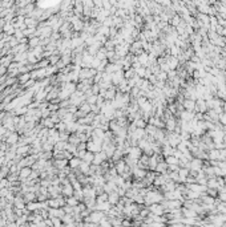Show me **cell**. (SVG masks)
<instances>
[{"label":"cell","instance_id":"cell-17","mask_svg":"<svg viewBox=\"0 0 226 227\" xmlns=\"http://www.w3.org/2000/svg\"><path fill=\"white\" fill-rule=\"evenodd\" d=\"M17 141H19V133H17V132H11L10 136H8L7 140H6V144L15 145V144H17Z\"/></svg>","mask_w":226,"mask_h":227},{"label":"cell","instance_id":"cell-39","mask_svg":"<svg viewBox=\"0 0 226 227\" xmlns=\"http://www.w3.org/2000/svg\"><path fill=\"white\" fill-rule=\"evenodd\" d=\"M39 44H40V41H39V39H31L29 40V43H28V47H31V48H36V47H39Z\"/></svg>","mask_w":226,"mask_h":227},{"label":"cell","instance_id":"cell-12","mask_svg":"<svg viewBox=\"0 0 226 227\" xmlns=\"http://www.w3.org/2000/svg\"><path fill=\"white\" fill-rule=\"evenodd\" d=\"M73 191H75V189H73V186H72V183H70V181H69V182H66V183L63 185L61 194H63L64 197H70V195H73Z\"/></svg>","mask_w":226,"mask_h":227},{"label":"cell","instance_id":"cell-11","mask_svg":"<svg viewBox=\"0 0 226 227\" xmlns=\"http://www.w3.org/2000/svg\"><path fill=\"white\" fill-rule=\"evenodd\" d=\"M141 154H143V150H141L139 148V145H137V146H130V149L128 151L126 155H129V157L134 158V159H139L141 157Z\"/></svg>","mask_w":226,"mask_h":227},{"label":"cell","instance_id":"cell-33","mask_svg":"<svg viewBox=\"0 0 226 227\" xmlns=\"http://www.w3.org/2000/svg\"><path fill=\"white\" fill-rule=\"evenodd\" d=\"M79 109H80V110H81V112H84V113H85V114H88V113H91V105H89V104H88V102H87V101H84V102H83V104H81V105H80V106H79Z\"/></svg>","mask_w":226,"mask_h":227},{"label":"cell","instance_id":"cell-35","mask_svg":"<svg viewBox=\"0 0 226 227\" xmlns=\"http://www.w3.org/2000/svg\"><path fill=\"white\" fill-rule=\"evenodd\" d=\"M148 68L152 70V73L153 74H158L160 72H161V66L158 65V63H156V64H152V65H149Z\"/></svg>","mask_w":226,"mask_h":227},{"label":"cell","instance_id":"cell-36","mask_svg":"<svg viewBox=\"0 0 226 227\" xmlns=\"http://www.w3.org/2000/svg\"><path fill=\"white\" fill-rule=\"evenodd\" d=\"M97 96H99V95H93V93H92V95H88V96H87V99H85V101H87V102H88V104H89V105H93V104H96Z\"/></svg>","mask_w":226,"mask_h":227},{"label":"cell","instance_id":"cell-22","mask_svg":"<svg viewBox=\"0 0 226 227\" xmlns=\"http://www.w3.org/2000/svg\"><path fill=\"white\" fill-rule=\"evenodd\" d=\"M89 169H91V163H88L85 161H81V163H80L79 166V170L83 173V174H89Z\"/></svg>","mask_w":226,"mask_h":227},{"label":"cell","instance_id":"cell-38","mask_svg":"<svg viewBox=\"0 0 226 227\" xmlns=\"http://www.w3.org/2000/svg\"><path fill=\"white\" fill-rule=\"evenodd\" d=\"M157 78L160 80V81H168V72H164V70H161V72L157 74Z\"/></svg>","mask_w":226,"mask_h":227},{"label":"cell","instance_id":"cell-1","mask_svg":"<svg viewBox=\"0 0 226 227\" xmlns=\"http://www.w3.org/2000/svg\"><path fill=\"white\" fill-rule=\"evenodd\" d=\"M144 203L146 204V206H149V204L152 203H160L162 202L164 199V193H161L158 189H150L148 193H146L144 195Z\"/></svg>","mask_w":226,"mask_h":227},{"label":"cell","instance_id":"cell-21","mask_svg":"<svg viewBox=\"0 0 226 227\" xmlns=\"http://www.w3.org/2000/svg\"><path fill=\"white\" fill-rule=\"evenodd\" d=\"M23 198H24L25 203L33 202V201H36V193H33V191H27V193L23 194Z\"/></svg>","mask_w":226,"mask_h":227},{"label":"cell","instance_id":"cell-34","mask_svg":"<svg viewBox=\"0 0 226 227\" xmlns=\"http://www.w3.org/2000/svg\"><path fill=\"white\" fill-rule=\"evenodd\" d=\"M136 74V70H134V68H129V69H126V70H124V77H125L126 80H129V78H132L133 76Z\"/></svg>","mask_w":226,"mask_h":227},{"label":"cell","instance_id":"cell-14","mask_svg":"<svg viewBox=\"0 0 226 227\" xmlns=\"http://www.w3.org/2000/svg\"><path fill=\"white\" fill-rule=\"evenodd\" d=\"M120 194L117 193L116 190H113V191H110V193H108V201L110 202V204H117L118 203V201H120Z\"/></svg>","mask_w":226,"mask_h":227},{"label":"cell","instance_id":"cell-42","mask_svg":"<svg viewBox=\"0 0 226 227\" xmlns=\"http://www.w3.org/2000/svg\"><path fill=\"white\" fill-rule=\"evenodd\" d=\"M176 76H177V69H170L169 72H168V80L174 78Z\"/></svg>","mask_w":226,"mask_h":227},{"label":"cell","instance_id":"cell-24","mask_svg":"<svg viewBox=\"0 0 226 227\" xmlns=\"http://www.w3.org/2000/svg\"><path fill=\"white\" fill-rule=\"evenodd\" d=\"M41 121V125L44 126V128H48V129H52V128H55V122L52 121V118L51 117H47V118H41L40 120Z\"/></svg>","mask_w":226,"mask_h":227},{"label":"cell","instance_id":"cell-44","mask_svg":"<svg viewBox=\"0 0 226 227\" xmlns=\"http://www.w3.org/2000/svg\"><path fill=\"white\" fill-rule=\"evenodd\" d=\"M8 73V70H7V66H4V65H0V76H6Z\"/></svg>","mask_w":226,"mask_h":227},{"label":"cell","instance_id":"cell-6","mask_svg":"<svg viewBox=\"0 0 226 227\" xmlns=\"http://www.w3.org/2000/svg\"><path fill=\"white\" fill-rule=\"evenodd\" d=\"M106 159H109L108 155H106V153L104 150H100V151H97V153H95V157H93V162L92 163L101 165L104 161H106Z\"/></svg>","mask_w":226,"mask_h":227},{"label":"cell","instance_id":"cell-29","mask_svg":"<svg viewBox=\"0 0 226 227\" xmlns=\"http://www.w3.org/2000/svg\"><path fill=\"white\" fill-rule=\"evenodd\" d=\"M65 201H66V204H70V206H76V204L80 203L79 199L75 197V195H70V197H65Z\"/></svg>","mask_w":226,"mask_h":227},{"label":"cell","instance_id":"cell-43","mask_svg":"<svg viewBox=\"0 0 226 227\" xmlns=\"http://www.w3.org/2000/svg\"><path fill=\"white\" fill-rule=\"evenodd\" d=\"M217 198H218L221 202H226V191H221Z\"/></svg>","mask_w":226,"mask_h":227},{"label":"cell","instance_id":"cell-30","mask_svg":"<svg viewBox=\"0 0 226 227\" xmlns=\"http://www.w3.org/2000/svg\"><path fill=\"white\" fill-rule=\"evenodd\" d=\"M206 186H207V187H217V189H218V182H217V177H210V178H207Z\"/></svg>","mask_w":226,"mask_h":227},{"label":"cell","instance_id":"cell-27","mask_svg":"<svg viewBox=\"0 0 226 227\" xmlns=\"http://www.w3.org/2000/svg\"><path fill=\"white\" fill-rule=\"evenodd\" d=\"M137 57H139V63H140L141 65H145V66H146V64H148V59H149V53L143 52L141 55H139Z\"/></svg>","mask_w":226,"mask_h":227},{"label":"cell","instance_id":"cell-4","mask_svg":"<svg viewBox=\"0 0 226 227\" xmlns=\"http://www.w3.org/2000/svg\"><path fill=\"white\" fill-rule=\"evenodd\" d=\"M148 207H149L150 212H152V214H154V215H164L166 212L165 207L162 206L161 202H160V203H152V204H149Z\"/></svg>","mask_w":226,"mask_h":227},{"label":"cell","instance_id":"cell-41","mask_svg":"<svg viewBox=\"0 0 226 227\" xmlns=\"http://www.w3.org/2000/svg\"><path fill=\"white\" fill-rule=\"evenodd\" d=\"M220 122L222 124V125H226V110H224V112L220 114Z\"/></svg>","mask_w":226,"mask_h":227},{"label":"cell","instance_id":"cell-8","mask_svg":"<svg viewBox=\"0 0 226 227\" xmlns=\"http://www.w3.org/2000/svg\"><path fill=\"white\" fill-rule=\"evenodd\" d=\"M146 171H148V170L136 166L134 169H132V177H133V179H144Z\"/></svg>","mask_w":226,"mask_h":227},{"label":"cell","instance_id":"cell-9","mask_svg":"<svg viewBox=\"0 0 226 227\" xmlns=\"http://www.w3.org/2000/svg\"><path fill=\"white\" fill-rule=\"evenodd\" d=\"M203 166V159L201 158H197V157H193L192 161H190V170H197L199 171Z\"/></svg>","mask_w":226,"mask_h":227},{"label":"cell","instance_id":"cell-15","mask_svg":"<svg viewBox=\"0 0 226 227\" xmlns=\"http://www.w3.org/2000/svg\"><path fill=\"white\" fill-rule=\"evenodd\" d=\"M184 109L186 110H190V112H194V109H196V100H192V99H185L184 102Z\"/></svg>","mask_w":226,"mask_h":227},{"label":"cell","instance_id":"cell-26","mask_svg":"<svg viewBox=\"0 0 226 227\" xmlns=\"http://www.w3.org/2000/svg\"><path fill=\"white\" fill-rule=\"evenodd\" d=\"M93 157H95V153H92V151L87 150L85 154L83 155L81 161H85V162H88V163H92V162H93Z\"/></svg>","mask_w":226,"mask_h":227},{"label":"cell","instance_id":"cell-19","mask_svg":"<svg viewBox=\"0 0 226 227\" xmlns=\"http://www.w3.org/2000/svg\"><path fill=\"white\" fill-rule=\"evenodd\" d=\"M156 171L158 174H162V173H166L168 171V163L165 162V159H162V161H158L157 166H156Z\"/></svg>","mask_w":226,"mask_h":227},{"label":"cell","instance_id":"cell-25","mask_svg":"<svg viewBox=\"0 0 226 227\" xmlns=\"http://www.w3.org/2000/svg\"><path fill=\"white\" fill-rule=\"evenodd\" d=\"M56 52H57V51H56ZM56 52H55V53H52V55H51L49 57H48V61H49V65H56V64L60 61V59H61V56H59Z\"/></svg>","mask_w":226,"mask_h":227},{"label":"cell","instance_id":"cell-7","mask_svg":"<svg viewBox=\"0 0 226 227\" xmlns=\"http://www.w3.org/2000/svg\"><path fill=\"white\" fill-rule=\"evenodd\" d=\"M194 112H201V113H206L207 112V105H206V100H203L202 97H198L196 100V109Z\"/></svg>","mask_w":226,"mask_h":227},{"label":"cell","instance_id":"cell-16","mask_svg":"<svg viewBox=\"0 0 226 227\" xmlns=\"http://www.w3.org/2000/svg\"><path fill=\"white\" fill-rule=\"evenodd\" d=\"M31 173H32V167H29V166H24V167H21L20 170H19L20 181L27 179V178H28V177L31 175Z\"/></svg>","mask_w":226,"mask_h":227},{"label":"cell","instance_id":"cell-31","mask_svg":"<svg viewBox=\"0 0 226 227\" xmlns=\"http://www.w3.org/2000/svg\"><path fill=\"white\" fill-rule=\"evenodd\" d=\"M205 193L207 195H210V197H213V198H217V197H218V194H220V191H218V189H217V187H207Z\"/></svg>","mask_w":226,"mask_h":227},{"label":"cell","instance_id":"cell-10","mask_svg":"<svg viewBox=\"0 0 226 227\" xmlns=\"http://www.w3.org/2000/svg\"><path fill=\"white\" fill-rule=\"evenodd\" d=\"M166 64L169 65L170 69H177L180 66V61H178V59H177V56L168 55L166 56Z\"/></svg>","mask_w":226,"mask_h":227},{"label":"cell","instance_id":"cell-3","mask_svg":"<svg viewBox=\"0 0 226 227\" xmlns=\"http://www.w3.org/2000/svg\"><path fill=\"white\" fill-rule=\"evenodd\" d=\"M114 52H116V55L120 56V57H125L128 53H129V45H128V43H120L117 44L116 47H114Z\"/></svg>","mask_w":226,"mask_h":227},{"label":"cell","instance_id":"cell-2","mask_svg":"<svg viewBox=\"0 0 226 227\" xmlns=\"http://www.w3.org/2000/svg\"><path fill=\"white\" fill-rule=\"evenodd\" d=\"M87 150L92 151V153H97V151L103 150V140L91 137V138L87 141Z\"/></svg>","mask_w":226,"mask_h":227},{"label":"cell","instance_id":"cell-13","mask_svg":"<svg viewBox=\"0 0 226 227\" xmlns=\"http://www.w3.org/2000/svg\"><path fill=\"white\" fill-rule=\"evenodd\" d=\"M53 166H55L57 170H63L68 166V159L66 158H57V159H53Z\"/></svg>","mask_w":226,"mask_h":227},{"label":"cell","instance_id":"cell-18","mask_svg":"<svg viewBox=\"0 0 226 227\" xmlns=\"http://www.w3.org/2000/svg\"><path fill=\"white\" fill-rule=\"evenodd\" d=\"M80 163H81V158L77 157V155H73L70 159H68V166L72 169V170L73 169H77L80 166Z\"/></svg>","mask_w":226,"mask_h":227},{"label":"cell","instance_id":"cell-32","mask_svg":"<svg viewBox=\"0 0 226 227\" xmlns=\"http://www.w3.org/2000/svg\"><path fill=\"white\" fill-rule=\"evenodd\" d=\"M165 162L168 165H176V163H178V158H177L176 155L170 154V155H166L165 157Z\"/></svg>","mask_w":226,"mask_h":227},{"label":"cell","instance_id":"cell-40","mask_svg":"<svg viewBox=\"0 0 226 227\" xmlns=\"http://www.w3.org/2000/svg\"><path fill=\"white\" fill-rule=\"evenodd\" d=\"M51 110L48 109V108H44V109H41V118H47V117H51Z\"/></svg>","mask_w":226,"mask_h":227},{"label":"cell","instance_id":"cell-20","mask_svg":"<svg viewBox=\"0 0 226 227\" xmlns=\"http://www.w3.org/2000/svg\"><path fill=\"white\" fill-rule=\"evenodd\" d=\"M12 61H13V55H12V53H11V55H8V56H0V65L8 66Z\"/></svg>","mask_w":226,"mask_h":227},{"label":"cell","instance_id":"cell-28","mask_svg":"<svg viewBox=\"0 0 226 227\" xmlns=\"http://www.w3.org/2000/svg\"><path fill=\"white\" fill-rule=\"evenodd\" d=\"M133 124L136 125V128H146V125H148V121H146L145 118L140 117V118L134 120V121H133Z\"/></svg>","mask_w":226,"mask_h":227},{"label":"cell","instance_id":"cell-5","mask_svg":"<svg viewBox=\"0 0 226 227\" xmlns=\"http://www.w3.org/2000/svg\"><path fill=\"white\" fill-rule=\"evenodd\" d=\"M114 167H116V170H117V174H124L126 170H129V166L126 165V162L124 161V158H121V159H118V161H116L114 162Z\"/></svg>","mask_w":226,"mask_h":227},{"label":"cell","instance_id":"cell-37","mask_svg":"<svg viewBox=\"0 0 226 227\" xmlns=\"http://www.w3.org/2000/svg\"><path fill=\"white\" fill-rule=\"evenodd\" d=\"M169 177H170V179H173V181L176 182V183H178V178H180L178 170H177V171H170L169 173Z\"/></svg>","mask_w":226,"mask_h":227},{"label":"cell","instance_id":"cell-23","mask_svg":"<svg viewBox=\"0 0 226 227\" xmlns=\"http://www.w3.org/2000/svg\"><path fill=\"white\" fill-rule=\"evenodd\" d=\"M29 78H32V77H31V72H28V73H20L19 76H17V82H19L20 85H23V84L28 81Z\"/></svg>","mask_w":226,"mask_h":227}]
</instances>
